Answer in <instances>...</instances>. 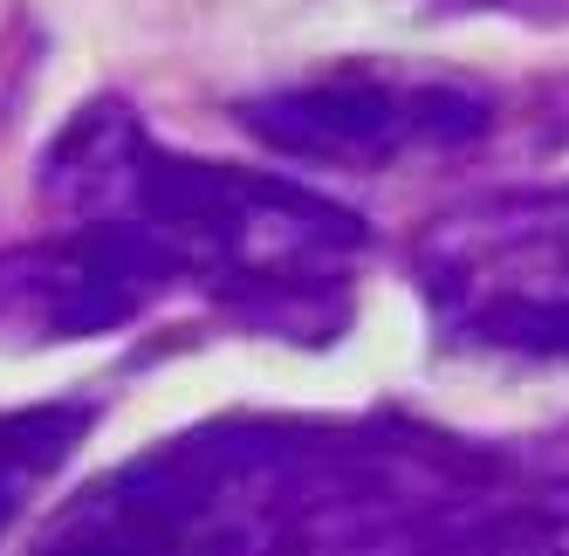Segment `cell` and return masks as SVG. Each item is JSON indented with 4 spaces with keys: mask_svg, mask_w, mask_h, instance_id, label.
Masks as SVG:
<instances>
[{
    "mask_svg": "<svg viewBox=\"0 0 569 556\" xmlns=\"http://www.w3.org/2000/svg\"><path fill=\"white\" fill-rule=\"evenodd\" d=\"M412 275L446 350L569 365V179L460 200L419 234Z\"/></svg>",
    "mask_w": 569,
    "mask_h": 556,
    "instance_id": "cell-2",
    "label": "cell"
},
{
    "mask_svg": "<svg viewBox=\"0 0 569 556\" xmlns=\"http://www.w3.org/2000/svg\"><path fill=\"white\" fill-rule=\"evenodd\" d=\"M268 151L296 166H330V172H385L405 158H446L473 151L495 131V97L467 76L412 69V62H343L281 83L268 97L240 103Z\"/></svg>",
    "mask_w": 569,
    "mask_h": 556,
    "instance_id": "cell-3",
    "label": "cell"
},
{
    "mask_svg": "<svg viewBox=\"0 0 569 556\" xmlns=\"http://www.w3.org/2000/svg\"><path fill=\"white\" fill-rule=\"evenodd\" d=\"M90 406L56 399V406H28L0 419V536L14 529V515L42 495V481L76 454V440L90 433Z\"/></svg>",
    "mask_w": 569,
    "mask_h": 556,
    "instance_id": "cell-4",
    "label": "cell"
},
{
    "mask_svg": "<svg viewBox=\"0 0 569 556\" xmlns=\"http://www.w3.org/2000/svg\"><path fill=\"white\" fill-rule=\"evenodd\" d=\"M49 214H110L166 255L172 282L213 296L233 324L330 344L350 324L363 220L296 179L179 158L151 145L131 103L97 97L42 158Z\"/></svg>",
    "mask_w": 569,
    "mask_h": 556,
    "instance_id": "cell-1",
    "label": "cell"
}]
</instances>
